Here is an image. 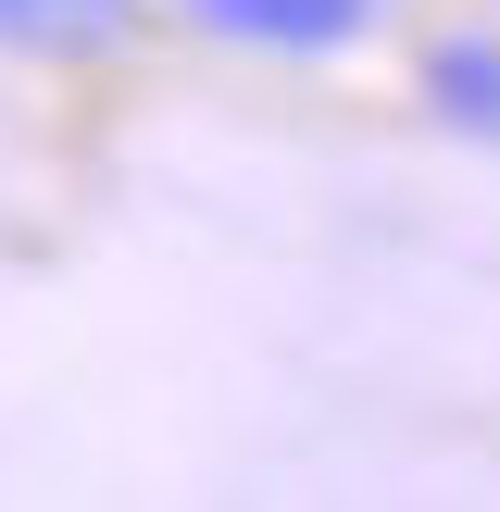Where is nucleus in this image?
I'll return each mask as SVG.
<instances>
[{
	"mask_svg": "<svg viewBox=\"0 0 500 512\" xmlns=\"http://www.w3.org/2000/svg\"><path fill=\"white\" fill-rule=\"evenodd\" d=\"M188 25H213V38H250V50H350L388 0H175Z\"/></svg>",
	"mask_w": 500,
	"mask_h": 512,
	"instance_id": "1",
	"label": "nucleus"
},
{
	"mask_svg": "<svg viewBox=\"0 0 500 512\" xmlns=\"http://www.w3.org/2000/svg\"><path fill=\"white\" fill-rule=\"evenodd\" d=\"M425 100H438L463 138H500V38H488V25L425 38Z\"/></svg>",
	"mask_w": 500,
	"mask_h": 512,
	"instance_id": "2",
	"label": "nucleus"
},
{
	"mask_svg": "<svg viewBox=\"0 0 500 512\" xmlns=\"http://www.w3.org/2000/svg\"><path fill=\"white\" fill-rule=\"evenodd\" d=\"M125 25H138V0H0L13 50H113Z\"/></svg>",
	"mask_w": 500,
	"mask_h": 512,
	"instance_id": "3",
	"label": "nucleus"
}]
</instances>
